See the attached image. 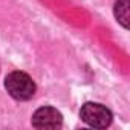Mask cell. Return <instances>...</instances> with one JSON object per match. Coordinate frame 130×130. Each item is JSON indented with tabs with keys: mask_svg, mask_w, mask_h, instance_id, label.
<instances>
[{
	"mask_svg": "<svg viewBox=\"0 0 130 130\" xmlns=\"http://www.w3.org/2000/svg\"><path fill=\"white\" fill-rule=\"evenodd\" d=\"M80 116L87 125L95 127V128H106L112 122L110 110L106 106L98 104V103H86L81 107Z\"/></svg>",
	"mask_w": 130,
	"mask_h": 130,
	"instance_id": "obj_2",
	"label": "cell"
},
{
	"mask_svg": "<svg viewBox=\"0 0 130 130\" xmlns=\"http://www.w3.org/2000/svg\"><path fill=\"white\" fill-rule=\"evenodd\" d=\"M61 124L63 116L54 107H40L32 115V125L35 128H58Z\"/></svg>",
	"mask_w": 130,
	"mask_h": 130,
	"instance_id": "obj_3",
	"label": "cell"
},
{
	"mask_svg": "<svg viewBox=\"0 0 130 130\" xmlns=\"http://www.w3.org/2000/svg\"><path fill=\"white\" fill-rule=\"evenodd\" d=\"M115 17L124 28L128 26V0H118L115 3Z\"/></svg>",
	"mask_w": 130,
	"mask_h": 130,
	"instance_id": "obj_4",
	"label": "cell"
},
{
	"mask_svg": "<svg viewBox=\"0 0 130 130\" xmlns=\"http://www.w3.org/2000/svg\"><path fill=\"white\" fill-rule=\"evenodd\" d=\"M5 87L12 98L20 100V101L31 100L35 93V83L28 74L20 72V71H14L6 77Z\"/></svg>",
	"mask_w": 130,
	"mask_h": 130,
	"instance_id": "obj_1",
	"label": "cell"
}]
</instances>
